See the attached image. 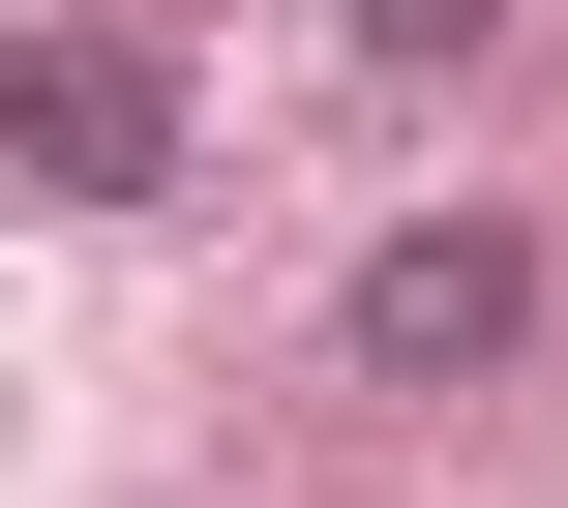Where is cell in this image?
Wrapping results in <instances>:
<instances>
[{
    "instance_id": "1",
    "label": "cell",
    "mask_w": 568,
    "mask_h": 508,
    "mask_svg": "<svg viewBox=\"0 0 568 508\" xmlns=\"http://www.w3.org/2000/svg\"><path fill=\"white\" fill-rule=\"evenodd\" d=\"M539 210H419V240H359V270H329V359H359V389H479V359H539Z\"/></svg>"
},
{
    "instance_id": "2",
    "label": "cell",
    "mask_w": 568,
    "mask_h": 508,
    "mask_svg": "<svg viewBox=\"0 0 568 508\" xmlns=\"http://www.w3.org/2000/svg\"><path fill=\"white\" fill-rule=\"evenodd\" d=\"M0 180L30 210H150L180 180V60L150 30H0Z\"/></svg>"
},
{
    "instance_id": "3",
    "label": "cell",
    "mask_w": 568,
    "mask_h": 508,
    "mask_svg": "<svg viewBox=\"0 0 568 508\" xmlns=\"http://www.w3.org/2000/svg\"><path fill=\"white\" fill-rule=\"evenodd\" d=\"M359 30V90H449V60H509V0H329Z\"/></svg>"
}]
</instances>
